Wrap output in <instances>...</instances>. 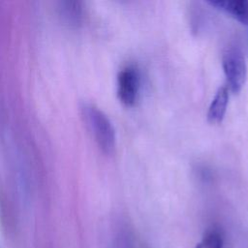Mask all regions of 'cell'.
Instances as JSON below:
<instances>
[{"label":"cell","instance_id":"obj_1","mask_svg":"<svg viewBox=\"0 0 248 248\" xmlns=\"http://www.w3.org/2000/svg\"><path fill=\"white\" fill-rule=\"evenodd\" d=\"M84 121L93 135L99 147L106 154H110L115 148V132L110 120L97 107L85 104L81 108Z\"/></svg>","mask_w":248,"mask_h":248},{"label":"cell","instance_id":"obj_2","mask_svg":"<svg viewBox=\"0 0 248 248\" xmlns=\"http://www.w3.org/2000/svg\"><path fill=\"white\" fill-rule=\"evenodd\" d=\"M222 63L231 90L233 93H238L247 77V65L242 51L236 47H230L224 52Z\"/></svg>","mask_w":248,"mask_h":248},{"label":"cell","instance_id":"obj_3","mask_svg":"<svg viewBox=\"0 0 248 248\" xmlns=\"http://www.w3.org/2000/svg\"><path fill=\"white\" fill-rule=\"evenodd\" d=\"M140 88V76L133 66L121 70L117 79V92L120 101L126 106H133L138 98Z\"/></svg>","mask_w":248,"mask_h":248},{"label":"cell","instance_id":"obj_4","mask_svg":"<svg viewBox=\"0 0 248 248\" xmlns=\"http://www.w3.org/2000/svg\"><path fill=\"white\" fill-rule=\"evenodd\" d=\"M208 3L231 16L248 25V0H212Z\"/></svg>","mask_w":248,"mask_h":248},{"label":"cell","instance_id":"obj_5","mask_svg":"<svg viewBox=\"0 0 248 248\" xmlns=\"http://www.w3.org/2000/svg\"><path fill=\"white\" fill-rule=\"evenodd\" d=\"M229 102V89L227 86H221L216 92L207 111V120L212 124L220 123L226 113Z\"/></svg>","mask_w":248,"mask_h":248},{"label":"cell","instance_id":"obj_6","mask_svg":"<svg viewBox=\"0 0 248 248\" xmlns=\"http://www.w3.org/2000/svg\"><path fill=\"white\" fill-rule=\"evenodd\" d=\"M223 246L224 236L222 232L217 228H212L205 232L196 248H223Z\"/></svg>","mask_w":248,"mask_h":248}]
</instances>
